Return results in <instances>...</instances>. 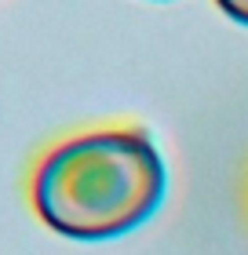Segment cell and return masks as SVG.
Listing matches in <instances>:
<instances>
[{
  "instance_id": "1",
  "label": "cell",
  "mask_w": 248,
  "mask_h": 255,
  "mask_svg": "<svg viewBox=\"0 0 248 255\" xmlns=\"http://www.w3.org/2000/svg\"><path fill=\"white\" fill-rule=\"evenodd\" d=\"M168 190V171L146 131L113 128L58 142L37 164L33 208L58 237L113 241L139 230Z\"/></svg>"
},
{
  "instance_id": "2",
  "label": "cell",
  "mask_w": 248,
  "mask_h": 255,
  "mask_svg": "<svg viewBox=\"0 0 248 255\" xmlns=\"http://www.w3.org/2000/svg\"><path fill=\"white\" fill-rule=\"evenodd\" d=\"M223 15H230L234 22H241V26H248V0H216Z\"/></svg>"
}]
</instances>
